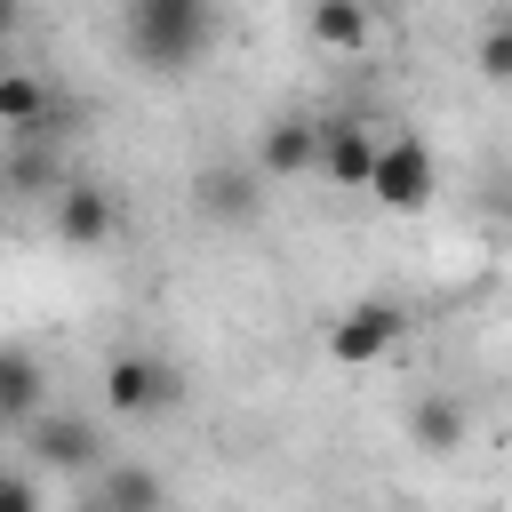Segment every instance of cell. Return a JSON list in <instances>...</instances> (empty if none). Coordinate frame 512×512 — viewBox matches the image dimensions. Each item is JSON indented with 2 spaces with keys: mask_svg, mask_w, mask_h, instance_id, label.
Listing matches in <instances>:
<instances>
[{
  "mask_svg": "<svg viewBox=\"0 0 512 512\" xmlns=\"http://www.w3.org/2000/svg\"><path fill=\"white\" fill-rule=\"evenodd\" d=\"M472 64H480V80H512V16H496V24L480 32Z\"/></svg>",
  "mask_w": 512,
  "mask_h": 512,
  "instance_id": "cell-15",
  "label": "cell"
},
{
  "mask_svg": "<svg viewBox=\"0 0 512 512\" xmlns=\"http://www.w3.org/2000/svg\"><path fill=\"white\" fill-rule=\"evenodd\" d=\"M176 368L168 360H152V352H112L104 360V408L112 416H160V408H176Z\"/></svg>",
  "mask_w": 512,
  "mask_h": 512,
  "instance_id": "cell-3",
  "label": "cell"
},
{
  "mask_svg": "<svg viewBox=\"0 0 512 512\" xmlns=\"http://www.w3.org/2000/svg\"><path fill=\"white\" fill-rule=\"evenodd\" d=\"M256 184H264V176H256L248 160H240V168H200V176H192V208L216 216V224H248V216L264 208Z\"/></svg>",
  "mask_w": 512,
  "mask_h": 512,
  "instance_id": "cell-7",
  "label": "cell"
},
{
  "mask_svg": "<svg viewBox=\"0 0 512 512\" xmlns=\"http://www.w3.org/2000/svg\"><path fill=\"white\" fill-rule=\"evenodd\" d=\"M0 72H16V56H8V40H0Z\"/></svg>",
  "mask_w": 512,
  "mask_h": 512,
  "instance_id": "cell-19",
  "label": "cell"
},
{
  "mask_svg": "<svg viewBox=\"0 0 512 512\" xmlns=\"http://www.w3.org/2000/svg\"><path fill=\"white\" fill-rule=\"evenodd\" d=\"M0 512H40V488L24 472H0Z\"/></svg>",
  "mask_w": 512,
  "mask_h": 512,
  "instance_id": "cell-16",
  "label": "cell"
},
{
  "mask_svg": "<svg viewBox=\"0 0 512 512\" xmlns=\"http://www.w3.org/2000/svg\"><path fill=\"white\" fill-rule=\"evenodd\" d=\"M48 128V88L32 72H0V136H40Z\"/></svg>",
  "mask_w": 512,
  "mask_h": 512,
  "instance_id": "cell-12",
  "label": "cell"
},
{
  "mask_svg": "<svg viewBox=\"0 0 512 512\" xmlns=\"http://www.w3.org/2000/svg\"><path fill=\"white\" fill-rule=\"evenodd\" d=\"M16 24H24V0H0V40H16Z\"/></svg>",
  "mask_w": 512,
  "mask_h": 512,
  "instance_id": "cell-17",
  "label": "cell"
},
{
  "mask_svg": "<svg viewBox=\"0 0 512 512\" xmlns=\"http://www.w3.org/2000/svg\"><path fill=\"white\" fill-rule=\"evenodd\" d=\"M112 232V192L104 184H56V240L64 248H96Z\"/></svg>",
  "mask_w": 512,
  "mask_h": 512,
  "instance_id": "cell-9",
  "label": "cell"
},
{
  "mask_svg": "<svg viewBox=\"0 0 512 512\" xmlns=\"http://www.w3.org/2000/svg\"><path fill=\"white\" fill-rule=\"evenodd\" d=\"M264 184H288V176H312L320 168V120L304 112H280L264 136H256V160H248Z\"/></svg>",
  "mask_w": 512,
  "mask_h": 512,
  "instance_id": "cell-5",
  "label": "cell"
},
{
  "mask_svg": "<svg viewBox=\"0 0 512 512\" xmlns=\"http://www.w3.org/2000/svg\"><path fill=\"white\" fill-rule=\"evenodd\" d=\"M432 184H440V160H432V144H416V136H384V144H376L368 192H376L392 216H416V208L432 200Z\"/></svg>",
  "mask_w": 512,
  "mask_h": 512,
  "instance_id": "cell-2",
  "label": "cell"
},
{
  "mask_svg": "<svg viewBox=\"0 0 512 512\" xmlns=\"http://www.w3.org/2000/svg\"><path fill=\"white\" fill-rule=\"evenodd\" d=\"M72 512H112V504H104V496H80V504H72Z\"/></svg>",
  "mask_w": 512,
  "mask_h": 512,
  "instance_id": "cell-18",
  "label": "cell"
},
{
  "mask_svg": "<svg viewBox=\"0 0 512 512\" xmlns=\"http://www.w3.org/2000/svg\"><path fill=\"white\" fill-rule=\"evenodd\" d=\"M392 344H400V304H384V296L352 304V312L328 328V360H336V368H368V360H384Z\"/></svg>",
  "mask_w": 512,
  "mask_h": 512,
  "instance_id": "cell-4",
  "label": "cell"
},
{
  "mask_svg": "<svg viewBox=\"0 0 512 512\" xmlns=\"http://www.w3.org/2000/svg\"><path fill=\"white\" fill-rule=\"evenodd\" d=\"M96 424L88 416H32V456L40 464H56V472H88L96 464Z\"/></svg>",
  "mask_w": 512,
  "mask_h": 512,
  "instance_id": "cell-10",
  "label": "cell"
},
{
  "mask_svg": "<svg viewBox=\"0 0 512 512\" xmlns=\"http://www.w3.org/2000/svg\"><path fill=\"white\" fill-rule=\"evenodd\" d=\"M304 24L320 48H368V0H312Z\"/></svg>",
  "mask_w": 512,
  "mask_h": 512,
  "instance_id": "cell-14",
  "label": "cell"
},
{
  "mask_svg": "<svg viewBox=\"0 0 512 512\" xmlns=\"http://www.w3.org/2000/svg\"><path fill=\"white\" fill-rule=\"evenodd\" d=\"M40 400H48V368H40L32 352L0 344V432L32 424V416H40Z\"/></svg>",
  "mask_w": 512,
  "mask_h": 512,
  "instance_id": "cell-11",
  "label": "cell"
},
{
  "mask_svg": "<svg viewBox=\"0 0 512 512\" xmlns=\"http://www.w3.org/2000/svg\"><path fill=\"white\" fill-rule=\"evenodd\" d=\"M408 440H416L424 456H456V448L472 440V408H464L456 392H424V400L408 408Z\"/></svg>",
  "mask_w": 512,
  "mask_h": 512,
  "instance_id": "cell-8",
  "label": "cell"
},
{
  "mask_svg": "<svg viewBox=\"0 0 512 512\" xmlns=\"http://www.w3.org/2000/svg\"><path fill=\"white\" fill-rule=\"evenodd\" d=\"M96 496H104L112 512H168V488H160V472H152V464H112Z\"/></svg>",
  "mask_w": 512,
  "mask_h": 512,
  "instance_id": "cell-13",
  "label": "cell"
},
{
  "mask_svg": "<svg viewBox=\"0 0 512 512\" xmlns=\"http://www.w3.org/2000/svg\"><path fill=\"white\" fill-rule=\"evenodd\" d=\"M120 40L144 72H192L216 40V0H120Z\"/></svg>",
  "mask_w": 512,
  "mask_h": 512,
  "instance_id": "cell-1",
  "label": "cell"
},
{
  "mask_svg": "<svg viewBox=\"0 0 512 512\" xmlns=\"http://www.w3.org/2000/svg\"><path fill=\"white\" fill-rule=\"evenodd\" d=\"M376 128L368 120H320V176L328 184H360L368 192V168H376Z\"/></svg>",
  "mask_w": 512,
  "mask_h": 512,
  "instance_id": "cell-6",
  "label": "cell"
}]
</instances>
